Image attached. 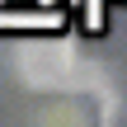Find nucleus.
<instances>
[{"label": "nucleus", "instance_id": "1", "mask_svg": "<svg viewBox=\"0 0 127 127\" xmlns=\"http://www.w3.org/2000/svg\"><path fill=\"white\" fill-rule=\"evenodd\" d=\"M14 71L28 90H42V94H75L85 85H99L108 94V80L75 57L71 42H24L14 52Z\"/></svg>", "mask_w": 127, "mask_h": 127}, {"label": "nucleus", "instance_id": "2", "mask_svg": "<svg viewBox=\"0 0 127 127\" xmlns=\"http://www.w3.org/2000/svg\"><path fill=\"white\" fill-rule=\"evenodd\" d=\"M33 118H38V123H90V108H85V104H57V108H38V113H33Z\"/></svg>", "mask_w": 127, "mask_h": 127}]
</instances>
